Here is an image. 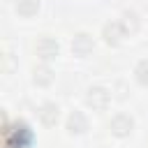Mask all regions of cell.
<instances>
[{
  "mask_svg": "<svg viewBox=\"0 0 148 148\" xmlns=\"http://www.w3.org/2000/svg\"><path fill=\"white\" fill-rule=\"evenodd\" d=\"M120 23H123V28H125V32H127V35H134V32H139V28H141L139 14H136V12H132V9H125V12H123Z\"/></svg>",
  "mask_w": 148,
  "mask_h": 148,
  "instance_id": "cell-10",
  "label": "cell"
},
{
  "mask_svg": "<svg viewBox=\"0 0 148 148\" xmlns=\"http://www.w3.org/2000/svg\"><path fill=\"white\" fill-rule=\"evenodd\" d=\"M92 49H95V42H92V37H90L88 32H76V35H74V39H72V53H74V56L86 58Z\"/></svg>",
  "mask_w": 148,
  "mask_h": 148,
  "instance_id": "cell-6",
  "label": "cell"
},
{
  "mask_svg": "<svg viewBox=\"0 0 148 148\" xmlns=\"http://www.w3.org/2000/svg\"><path fill=\"white\" fill-rule=\"evenodd\" d=\"M125 28H123V23L120 21H109L104 28H102V37H104V42L109 44V46H118L123 39H125Z\"/></svg>",
  "mask_w": 148,
  "mask_h": 148,
  "instance_id": "cell-4",
  "label": "cell"
},
{
  "mask_svg": "<svg viewBox=\"0 0 148 148\" xmlns=\"http://www.w3.org/2000/svg\"><path fill=\"white\" fill-rule=\"evenodd\" d=\"M14 67H16L14 53H9V51H7V53H5V72H7V74H12V72H14Z\"/></svg>",
  "mask_w": 148,
  "mask_h": 148,
  "instance_id": "cell-13",
  "label": "cell"
},
{
  "mask_svg": "<svg viewBox=\"0 0 148 148\" xmlns=\"http://www.w3.org/2000/svg\"><path fill=\"white\" fill-rule=\"evenodd\" d=\"M2 139L5 148H30L32 146V130L23 123H16V130L9 127V123H2Z\"/></svg>",
  "mask_w": 148,
  "mask_h": 148,
  "instance_id": "cell-1",
  "label": "cell"
},
{
  "mask_svg": "<svg viewBox=\"0 0 148 148\" xmlns=\"http://www.w3.org/2000/svg\"><path fill=\"white\" fill-rule=\"evenodd\" d=\"M109 102H111V95H109L106 88H102V86H92V88H88L86 104H88L92 111H104V109L109 106Z\"/></svg>",
  "mask_w": 148,
  "mask_h": 148,
  "instance_id": "cell-2",
  "label": "cell"
},
{
  "mask_svg": "<svg viewBox=\"0 0 148 148\" xmlns=\"http://www.w3.org/2000/svg\"><path fill=\"white\" fill-rule=\"evenodd\" d=\"M134 79L141 86H148V60H139L134 67Z\"/></svg>",
  "mask_w": 148,
  "mask_h": 148,
  "instance_id": "cell-12",
  "label": "cell"
},
{
  "mask_svg": "<svg viewBox=\"0 0 148 148\" xmlns=\"http://www.w3.org/2000/svg\"><path fill=\"white\" fill-rule=\"evenodd\" d=\"M16 12L25 18L35 16L39 12V0H16Z\"/></svg>",
  "mask_w": 148,
  "mask_h": 148,
  "instance_id": "cell-11",
  "label": "cell"
},
{
  "mask_svg": "<svg viewBox=\"0 0 148 148\" xmlns=\"http://www.w3.org/2000/svg\"><path fill=\"white\" fill-rule=\"evenodd\" d=\"M37 116H39V120H42L46 127H51V125H56V123H58L60 109H58V104H53V102H44V104L39 106Z\"/></svg>",
  "mask_w": 148,
  "mask_h": 148,
  "instance_id": "cell-7",
  "label": "cell"
},
{
  "mask_svg": "<svg viewBox=\"0 0 148 148\" xmlns=\"http://www.w3.org/2000/svg\"><path fill=\"white\" fill-rule=\"evenodd\" d=\"M67 132L69 134H86L88 132V118L81 111H72L67 118Z\"/></svg>",
  "mask_w": 148,
  "mask_h": 148,
  "instance_id": "cell-8",
  "label": "cell"
},
{
  "mask_svg": "<svg viewBox=\"0 0 148 148\" xmlns=\"http://www.w3.org/2000/svg\"><path fill=\"white\" fill-rule=\"evenodd\" d=\"M53 69L49 67V65H37L35 69H32V81L37 83V86H51L53 83Z\"/></svg>",
  "mask_w": 148,
  "mask_h": 148,
  "instance_id": "cell-9",
  "label": "cell"
},
{
  "mask_svg": "<svg viewBox=\"0 0 148 148\" xmlns=\"http://www.w3.org/2000/svg\"><path fill=\"white\" fill-rule=\"evenodd\" d=\"M111 134L113 136H130L132 134V130H134V118L132 116H127V113H118L113 120H111Z\"/></svg>",
  "mask_w": 148,
  "mask_h": 148,
  "instance_id": "cell-5",
  "label": "cell"
},
{
  "mask_svg": "<svg viewBox=\"0 0 148 148\" xmlns=\"http://www.w3.org/2000/svg\"><path fill=\"white\" fill-rule=\"evenodd\" d=\"M35 51H37V56H39L44 62H49V60L58 58V53H60V44H58L53 37H39Z\"/></svg>",
  "mask_w": 148,
  "mask_h": 148,
  "instance_id": "cell-3",
  "label": "cell"
}]
</instances>
